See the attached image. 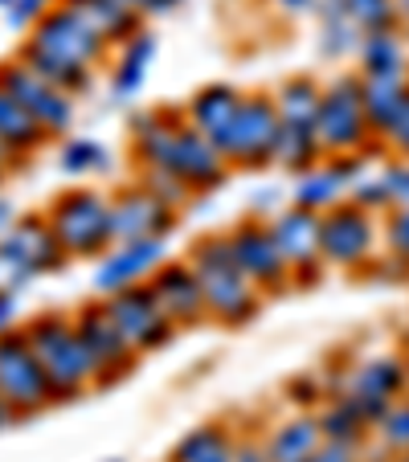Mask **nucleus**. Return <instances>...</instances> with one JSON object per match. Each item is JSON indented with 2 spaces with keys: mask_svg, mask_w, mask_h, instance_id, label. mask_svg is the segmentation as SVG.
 I'll list each match as a JSON object with an SVG mask.
<instances>
[{
  "mask_svg": "<svg viewBox=\"0 0 409 462\" xmlns=\"http://www.w3.org/2000/svg\"><path fill=\"white\" fill-rule=\"evenodd\" d=\"M320 430H323V442H344V446H365L368 430L373 421L360 413V405H352L344 393H331L328 402L320 405Z\"/></svg>",
  "mask_w": 409,
  "mask_h": 462,
  "instance_id": "30",
  "label": "nucleus"
},
{
  "mask_svg": "<svg viewBox=\"0 0 409 462\" xmlns=\"http://www.w3.org/2000/svg\"><path fill=\"white\" fill-rule=\"evenodd\" d=\"M274 13H283V17H307V13H315V5L320 0H266Z\"/></svg>",
  "mask_w": 409,
  "mask_h": 462,
  "instance_id": "45",
  "label": "nucleus"
},
{
  "mask_svg": "<svg viewBox=\"0 0 409 462\" xmlns=\"http://www.w3.org/2000/svg\"><path fill=\"white\" fill-rule=\"evenodd\" d=\"M307 462H365L360 458V446H344V442H323L320 450Z\"/></svg>",
  "mask_w": 409,
  "mask_h": 462,
  "instance_id": "41",
  "label": "nucleus"
},
{
  "mask_svg": "<svg viewBox=\"0 0 409 462\" xmlns=\"http://www.w3.org/2000/svg\"><path fill=\"white\" fill-rule=\"evenodd\" d=\"M107 299V311L115 315L119 332L131 340V348L140 352H160L164 344H172V336L181 332L172 319L164 315L160 299L152 295L148 282H135V287H123V291H111Z\"/></svg>",
  "mask_w": 409,
  "mask_h": 462,
  "instance_id": "14",
  "label": "nucleus"
},
{
  "mask_svg": "<svg viewBox=\"0 0 409 462\" xmlns=\"http://www.w3.org/2000/svg\"><path fill=\"white\" fill-rule=\"evenodd\" d=\"M111 45L79 21L66 5H53L50 13L33 21L25 29V42H21L17 58L25 61L29 70H37L45 82H53L58 90L79 98L82 90L95 87V66L107 58Z\"/></svg>",
  "mask_w": 409,
  "mask_h": 462,
  "instance_id": "2",
  "label": "nucleus"
},
{
  "mask_svg": "<svg viewBox=\"0 0 409 462\" xmlns=\"http://www.w3.org/2000/svg\"><path fill=\"white\" fill-rule=\"evenodd\" d=\"M45 221H50L53 237L61 242V250L70 258H103L115 245V229H111V192H98L90 184L58 192L45 205Z\"/></svg>",
  "mask_w": 409,
  "mask_h": 462,
  "instance_id": "5",
  "label": "nucleus"
},
{
  "mask_svg": "<svg viewBox=\"0 0 409 462\" xmlns=\"http://www.w3.org/2000/svg\"><path fill=\"white\" fill-rule=\"evenodd\" d=\"M315 17H320V53L323 58H331V61L357 58L365 33H360L357 21L349 17L344 0H320V5H315Z\"/></svg>",
  "mask_w": 409,
  "mask_h": 462,
  "instance_id": "28",
  "label": "nucleus"
},
{
  "mask_svg": "<svg viewBox=\"0 0 409 462\" xmlns=\"http://www.w3.org/2000/svg\"><path fill=\"white\" fill-rule=\"evenodd\" d=\"M107 462H123V458H107Z\"/></svg>",
  "mask_w": 409,
  "mask_h": 462,
  "instance_id": "52",
  "label": "nucleus"
},
{
  "mask_svg": "<svg viewBox=\"0 0 409 462\" xmlns=\"http://www.w3.org/2000/svg\"><path fill=\"white\" fill-rule=\"evenodd\" d=\"M397 21L401 29H409V0H397Z\"/></svg>",
  "mask_w": 409,
  "mask_h": 462,
  "instance_id": "49",
  "label": "nucleus"
},
{
  "mask_svg": "<svg viewBox=\"0 0 409 462\" xmlns=\"http://www.w3.org/2000/svg\"><path fill=\"white\" fill-rule=\"evenodd\" d=\"M234 462H270L266 438H258V434H237V454H234Z\"/></svg>",
  "mask_w": 409,
  "mask_h": 462,
  "instance_id": "40",
  "label": "nucleus"
},
{
  "mask_svg": "<svg viewBox=\"0 0 409 462\" xmlns=\"http://www.w3.org/2000/svg\"><path fill=\"white\" fill-rule=\"evenodd\" d=\"M405 368H409V356H405Z\"/></svg>",
  "mask_w": 409,
  "mask_h": 462,
  "instance_id": "53",
  "label": "nucleus"
},
{
  "mask_svg": "<svg viewBox=\"0 0 409 462\" xmlns=\"http://www.w3.org/2000/svg\"><path fill=\"white\" fill-rule=\"evenodd\" d=\"M0 287H5V279H0Z\"/></svg>",
  "mask_w": 409,
  "mask_h": 462,
  "instance_id": "54",
  "label": "nucleus"
},
{
  "mask_svg": "<svg viewBox=\"0 0 409 462\" xmlns=\"http://www.w3.org/2000/svg\"><path fill=\"white\" fill-rule=\"evenodd\" d=\"M385 245H389L401 262H409V205L389 209V217H385Z\"/></svg>",
  "mask_w": 409,
  "mask_h": 462,
  "instance_id": "38",
  "label": "nucleus"
},
{
  "mask_svg": "<svg viewBox=\"0 0 409 462\" xmlns=\"http://www.w3.org/2000/svg\"><path fill=\"white\" fill-rule=\"evenodd\" d=\"M381 184H385V197H389L393 209L409 205V160H397V164H385L381 172Z\"/></svg>",
  "mask_w": 409,
  "mask_h": 462,
  "instance_id": "37",
  "label": "nucleus"
},
{
  "mask_svg": "<svg viewBox=\"0 0 409 462\" xmlns=\"http://www.w3.org/2000/svg\"><path fill=\"white\" fill-rule=\"evenodd\" d=\"M0 393L17 405L21 418H33V413L53 405V389L45 381L42 360L33 356V344H29L25 328L0 332Z\"/></svg>",
  "mask_w": 409,
  "mask_h": 462,
  "instance_id": "10",
  "label": "nucleus"
},
{
  "mask_svg": "<svg viewBox=\"0 0 409 462\" xmlns=\"http://www.w3.org/2000/svg\"><path fill=\"white\" fill-rule=\"evenodd\" d=\"M25 336L33 344V356L45 368V381L53 389V405L79 402L82 393L95 389V365H90V352L82 344L79 328H74V315L42 311L25 323Z\"/></svg>",
  "mask_w": 409,
  "mask_h": 462,
  "instance_id": "4",
  "label": "nucleus"
},
{
  "mask_svg": "<svg viewBox=\"0 0 409 462\" xmlns=\"http://www.w3.org/2000/svg\"><path fill=\"white\" fill-rule=\"evenodd\" d=\"M360 74L365 79H401L409 74V42L405 29H381V33H365L360 37Z\"/></svg>",
  "mask_w": 409,
  "mask_h": 462,
  "instance_id": "24",
  "label": "nucleus"
},
{
  "mask_svg": "<svg viewBox=\"0 0 409 462\" xmlns=\"http://www.w3.org/2000/svg\"><path fill=\"white\" fill-rule=\"evenodd\" d=\"M226 237H229V250H234L237 266L250 274V282L262 295H279V291L291 287V266L283 258L274 234H270L266 217H242L237 226L226 229Z\"/></svg>",
  "mask_w": 409,
  "mask_h": 462,
  "instance_id": "13",
  "label": "nucleus"
},
{
  "mask_svg": "<svg viewBox=\"0 0 409 462\" xmlns=\"http://www.w3.org/2000/svg\"><path fill=\"white\" fill-rule=\"evenodd\" d=\"M0 140L9 143L17 156H33V152H42L45 143H50V135H45L33 123V115L9 95L5 82H0Z\"/></svg>",
  "mask_w": 409,
  "mask_h": 462,
  "instance_id": "32",
  "label": "nucleus"
},
{
  "mask_svg": "<svg viewBox=\"0 0 409 462\" xmlns=\"http://www.w3.org/2000/svg\"><path fill=\"white\" fill-rule=\"evenodd\" d=\"M17 217H21V213H17V205H13L9 197L0 192V237H5V234H9L13 226H17Z\"/></svg>",
  "mask_w": 409,
  "mask_h": 462,
  "instance_id": "46",
  "label": "nucleus"
},
{
  "mask_svg": "<svg viewBox=\"0 0 409 462\" xmlns=\"http://www.w3.org/2000/svg\"><path fill=\"white\" fill-rule=\"evenodd\" d=\"M373 434L381 438L389 450L409 454V402H393L389 410L373 421Z\"/></svg>",
  "mask_w": 409,
  "mask_h": 462,
  "instance_id": "36",
  "label": "nucleus"
},
{
  "mask_svg": "<svg viewBox=\"0 0 409 462\" xmlns=\"http://www.w3.org/2000/svg\"><path fill=\"white\" fill-rule=\"evenodd\" d=\"M13 323H17V291L0 287V332H9Z\"/></svg>",
  "mask_w": 409,
  "mask_h": 462,
  "instance_id": "44",
  "label": "nucleus"
},
{
  "mask_svg": "<svg viewBox=\"0 0 409 462\" xmlns=\"http://www.w3.org/2000/svg\"><path fill=\"white\" fill-rule=\"evenodd\" d=\"M365 176V156H323L315 168H307L303 176L295 180V192L291 201L303 205V209L328 213L331 205L349 201L352 184Z\"/></svg>",
  "mask_w": 409,
  "mask_h": 462,
  "instance_id": "20",
  "label": "nucleus"
},
{
  "mask_svg": "<svg viewBox=\"0 0 409 462\" xmlns=\"http://www.w3.org/2000/svg\"><path fill=\"white\" fill-rule=\"evenodd\" d=\"M152 295L160 299L164 315L176 323V328H197V323H209V303H205V291H200L197 271L189 266V258L172 262L164 258L160 271L148 279Z\"/></svg>",
  "mask_w": 409,
  "mask_h": 462,
  "instance_id": "19",
  "label": "nucleus"
},
{
  "mask_svg": "<svg viewBox=\"0 0 409 462\" xmlns=\"http://www.w3.org/2000/svg\"><path fill=\"white\" fill-rule=\"evenodd\" d=\"M320 160H323V143H320V135H315V127L283 123L270 168H283V172H291V176H303L307 168H315Z\"/></svg>",
  "mask_w": 409,
  "mask_h": 462,
  "instance_id": "31",
  "label": "nucleus"
},
{
  "mask_svg": "<svg viewBox=\"0 0 409 462\" xmlns=\"http://www.w3.org/2000/svg\"><path fill=\"white\" fill-rule=\"evenodd\" d=\"M53 5H58V0H13L9 9H5V17H9L13 29H29L42 13H50Z\"/></svg>",
  "mask_w": 409,
  "mask_h": 462,
  "instance_id": "39",
  "label": "nucleus"
},
{
  "mask_svg": "<svg viewBox=\"0 0 409 462\" xmlns=\"http://www.w3.org/2000/svg\"><path fill=\"white\" fill-rule=\"evenodd\" d=\"M115 66H111V98L115 103H131V98L144 90V82H148V70L152 61H156L160 53V37L152 33L148 25L140 29V33H131L123 45H115Z\"/></svg>",
  "mask_w": 409,
  "mask_h": 462,
  "instance_id": "21",
  "label": "nucleus"
},
{
  "mask_svg": "<svg viewBox=\"0 0 409 462\" xmlns=\"http://www.w3.org/2000/svg\"><path fill=\"white\" fill-rule=\"evenodd\" d=\"M323 446V430L315 413H291L266 434L270 462H307Z\"/></svg>",
  "mask_w": 409,
  "mask_h": 462,
  "instance_id": "25",
  "label": "nucleus"
},
{
  "mask_svg": "<svg viewBox=\"0 0 409 462\" xmlns=\"http://www.w3.org/2000/svg\"><path fill=\"white\" fill-rule=\"evenodd\" d=\"M274 106H279L283 123H299V127H315L320 119V103H323V87L311 79V74H291L279 87L270 90Z\"/></svg>",
  "mask_w": 409,
  "mask_h": 462,
  "instance_id": "29",
  "label": "nucleus"
},
{
  "mask_svg": "<svg viewBox=\"0 0 409 462\" xmlns=\"http://www.w3.org/2000/svg\"><path fill=\"white\" fill-rule=\"evenodd\" d=\"M360 98H365V115L373 123V135L385 140L409 103V74H401V79H365L360 74Z\"/></svg>",
  "mask_w": 409,
  "mask_h": 462,
  "instance_id": "26",
  "label": "nucleus"
},
{
  "mask_svg": "<svg viewBox=\"0 0 409 462\" xmlns=\"http://www.w3.org/2000/svg\"><path fill=\"white\" fill-rule=\"evenodd\" d=\"M9 5H13V0H0V9H9Z\"/></svg>",
  "mask_w": 409,
  "mask_h": 462,
  "instance_id": "51",
  "label": "nucleus"
},
{
  "mask_svg": "<svg viewBox=\"0 0 409 462\" xmlns=\"http://www.w3.org/2000/svg\"><path fill=\"white\" fill-rule=\"evenodd\" d=\"M270 234L279 242L283 258L291 266V282L295 287H311L323 274V254H320V213L303 209V205H283L274 217H266Z\"/></svg>",
  "mask_w": 409,
  "mask_h": 462,
  "instance_id": "15",
  "label": "nucleus"
},
{
  "mask_svg": "<svg viewBox=\"0 0 409 462\" xmlns=\"http://www.w3.org/2000/svg\"><path fill=\"white\" fill-rule=\"evenodd\" d=\"M164 258H168L164 237H152V242H115L111 250L95 262L90 287H95V295H111V291L148 282L152 274L160 271V262Z\"/></svg>",
  "mask_w": 409,
  "mask_h": 462,
  "instance_id": "18",
  "label": "nucleus"
},
{
  "mask_svg": "<svg viewBox=\"0 0 409 462\" xmlns=\"http://www.w3.org/2000/svg\"><path fill=\"white\" fill-rule=\"evenodd\" d=\"M385 143H389L401 160H409V103H405V111H401V119L393 123V131L385 135Z\"/></svg>",
  "mask_w": 409,
  "mask_h": 462,
  "instance_id": "43",
  "label": "nucleus"
},
{
  "mask_svg": "<svg viewBox=\"0 0 409 462\" xmlns=\"http://www.w3.org/2000/svg\"><path fill=\"white\" fill-rule=\"evenodd\" d=\"M0 82L9 87V95L33 115V123L50 135V140H66V131L74 127V95L58 90L45 82L37 70H29L21 58L0 61Z\"/></svg>",
  "mask_w": 409,
  "mask_h": 462,
  "instance_id": "12",
  "label": "nucleus"
},
{
  "mask_svg": "<svg viewBox=\"0 0 409 462\" xmlns=\"http://www.w3.org/2000/svg\"><path fill=\"white\" fill-rule=\"evenodd\" d=\"M21 421V413H17V405L9 402V397H5V393H0V430H9V426H17Z\"/></svg>",
  "mask_w": 409,
  "mask_h": 462,
  "instance_id": "47",
  "label": "nucleus"
},
{
  "mask_svg": "<svg viewBox=\"0 0 409 462\" xmlns=\"http://www.w3.org/2000/svg\"><path fill=\"white\" fill-rule=\"evenodd\" d=\"M74 328H79L82 344L90 352V365H95V389H111L123 376H131L140 352L131 348V340L119 332L115 315L107 311V299H87V303L74 311Z\"/></svg>",
  "mask_w": 409,
  "mask_h": 462,
  "instance_id": "9",
  "label": "nucleus"
},
{
  "mask_svg": "<svg viewBox=\"0 0 409 462\" xmlns=\"http://www.w3.org/2000/svg\"><path fill=\"white\" fill-rule=\"evenodd\" d=\"M181 226V213L172 205H164L156 192H148L140 180L123 184L111 192V229L115 242H152V237H164Z\"/></svg>",
  "mask_w": 409,
  "mask_h": 462,
  "instance_id": "16",
  "label": "nucleus"
},
{
  "mask_svg": "<svg viewBox=\"0 0 409 462\" xmlns=\"http://www.w3.org/2000/svg\"><path fill=\"white\" fill-rule=\"evenodd\" d=\"M135 17H144V21H152V17H164V13H172L181 0H123Z\"/></svg>",
  "mask_w": 409,
  "mask_h": 462,
  "instance_id": "42",
  "label": "nucleus"
},
{
  "mask_svg": "<svg viewBox=\"0 0 409 462\" xmlns=\"http://www.w3.org/2000/svg\"><path fill=\"white\" fill-rule=\"evenodd\" d=\"M349 17L357 21L360 33H381V29H401L397 0H344Z\"/></svg>",
  "mask_w": 409,
  "mask_h": 462,
  "instance_id": "35",
  "label": "nucleus"
},
{
  "mask_svg": "<svg viewBox=\"0 0 409 462\" xmlns=\"http://www.w3.org/2000/svg\"><path fill=\"white\" fill-rule=\"evenodd\" d=\"M5 180H9V172H5V168H0V189H5Z\"/></svg>",
  "mask_w": 409,
  "mask_h": 462,
  "instance_id": "50",
  "label": "nucleus"
},
{
  "mask_svg": "<svg viewBox=\"0 0 409 462\" xmlns=\"http://www.w3.org/2000/svg\"><path fill=\"white\" fill-rule=\"evenodd\" d=\"M74 13L79 21H87L107 45H123L131 33H140L148 21L135 17V13L123 5V0H58Z\"/></svg>",
  "mask_w": 409,
  "mask_h": 462,
  "instance_id": "23",
  "label": "nucleus"
},
{
  "mask_svg": "<svg viewBox=\"0 0 409 462\" xmlns=\"http://www.w3.org/2000/svg\"><path fill=\"white\" fill-rule=\"evenodd\" d=\"M376 245V217L360 209L357 201H339L328 213H320V254L323 266L357 271L365 266Z\"/></svg>",
  "mask_w": 409,
  "mask_h": 462,
  "instance_id": "11",
  "label": "nucleus"
},
{
  "mask_svg": "<svg viewBox=\"0 0 409 462\" xmlns=\"http://www.w3.org/2000/svg\"><path fill=\"white\" fill-rule=\"evenodd\" d=\"M66 262H70V254L53 237L45 213H25V217H17V226L9 234L0 237V279L13 291H21L25 282L42 279V274H58Z\"/></svg>",
  "mask_w": 409,
  "mask_h": 462,
  "instance_id": "6",
  "label": "nucleus"
},
{
  "mask_svg": "<svg viewBox=\"0 0 409 462\" xmlns=\"http://www.w3.org/2000/svg\"><path fill=\"white\" fill-rule=\"evenodd\" d=\"M58 168L74 180H87V176H103L111 172V148L90 135H66L58 143Z\"/></svg>",
  "mask_w": 409,
  "mask_h": 462,
  "instance_id": "33",
  "label": "nucleus"
},
{
  "mask_svg": "<svg viewBox=\"0 0 409 462\" xmlns=\"http://www.w3.org/2000/svg\"><path fill=\"white\" fill-rule=\"evenodd\" d=\"M315 135L323 143V156H360L373 140V123L360 98V74H339L323 87Z\"/></svg>",
  "mask_w": 409,
  "mask_h": 462,
  "instance_id": "7",
  "label": "nucleus"
},
{
  "mask_svg": "<svg viewBox=\"0 0 409 462\" xmlns=\"http://www.w3.org/2000/svg\"><path fill=\"white\" fill-rule=\"evenodd\" d=\"M127 135H131V156L135 164H156L176 172L192 192H213L226 184L229 176V160L221 156V148L200 135L184 111L172 106H152V111H135L127 119Z\"/></svg>",
  "mask_w": 409,
  "mask_h": 462,
  "instance_id": "1",
  "label": "nucleus"
},
{
  "mask_svg": "<svg viewBox=\"0 0 409 462\" xmlns=\"http://www.w3.org/2000/svg\"><path fill=\"white\" fill-rule=\"evenodd\" d=\"M21 160H25V156H17V152H13V148H9V143L0 140V168H5V172H13V168H17V164H21Z\"/></svg>",
  "mask_w": 409,
  "mask_h": 462,
  "instance_id": "48",
  "label": "nucleus"
},
{
  "mask_svg": "<svg viewBox=\"0 0 409 462\" xmlns=\"http://www.w3.org/2000/svg\"><path fill=\"white\" fill-rule=\"evenodd\" d=\"M140 184L148 192H156L164 205H172L176 213H184L192 205V197H197V192H192L181 176L168 172V168H156V164H140Z\"/></svg>",
  "mask_w": 409,
  "mask_h": 462,
  "instance_id": "34",
  "label": "nucleus"
},
{
  "mask_svg": "<svg viewBox=\"0 0 409 462\" xmlns=\"http://www.w3.org/2000/svg\"><path fill=\"white\" fill-rule=\"evenodd\" d=\"M237 454V434L221 421H205V426L189 430L181 442L172 446L168 462H234Z\"/></svg>",
  "mask_w": 409,
  "mask_h": 462,
  "instance_id": "27",
  "label": "nucleus"
},
{
  "mask_svg": "<svg viewBox=\"0 0 409 462\" xmlns=\"http://www.w3.org/2000/svg\"><path fill=\"white\" fill-rule=\"evenodd\" d=\"M242 98L246 95L237 87H229V82H209V87L192 90L189 103H184L181 111H184V119L200 131V135H209L213 143H221V135L229 131L237 106H242Z\"/></svg>",
  "mask_w": 409,
  "mask_h": 462,
  "instance_id": "22",
  "label": "nucleus"
},
{
  "mask_svg": "<svg viewBox=\"0 0 409 462\" xmlns=\"http://www.w3.org/2000/svg\"><path fill=\"white\" fill-rule=\"evenodd\" d=\"M409 384V368H405V356H368L360 365L349 368L344 384L336 393H344L352 405H360L368 421H376L393 402H401V393Z\"/></svg>",
  "mask_w": 409,
  "mask_h": 462,
  "instance_id": "17",
  "label": "nucleus"
},
{
  "mask_svg": "<svg viewBox=\"0 0 409 462\" xmlns=\"http://www.w3.org/2000/svg\"><path fill=\"white\" fill-rule=\"evenodd\" d=\"M189 266L197 271L205 303H209V323H226V328H242L258 315L262 307V291L250 282V274L237 266L234 250H229L226 229L200 234L189 245Z\"/></svg>",
  "mask_w": 409,
  "mask_h": 462,
  "instance_id": "3",
  "label": "nucleus"
},
{
  "mask_svg": "<svg viewBox=\"0 0 409 462\" xmlns=\"http://www.w3.org/2000/svg\"><path fill=\"white\" fill-rule=\"evenodd\" d=\"M279 106L270 98V90H254L242 98L229 131L221 135V156L229 160V168H270L274 160V143H279Z\"/></svg>",
  "mask_w": 409,
  "mask_h": 462,
  "instance_id": "8",
  "label": "nucleus"
}]
</instances>
